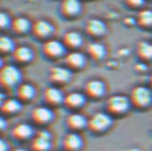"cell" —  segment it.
Wrapping results in <instances>:
<instances>
[{
    "instance_id": "cell-1",
    "label": "cell",
    "mask_w": 152,
    "mask_h": 151,
    "mask_svg": "<svg viewBox=\"0 0 152 151\" xmlns=\"http://www.w3.org/2000/svg\"><path fill=\"white\" fill-rule=\"evenodd\" d=\"M20 79V71L14 65H6L0 71V84L4 88H12L16 86Z\"/></svg>"
},
{
    "instance_id": "cell-2",
    "label": "cell",
    "mask_w": 152,
    "mask_h": 151,
    "mask_svg": "<svg viewBox=\"0 0 152 151\" xmlns=\"http://www.w3.org/2000/svg\"><path fill=\"white\" fill-rule=\"evenodd\" d=\"M130 100L136 107H147L152 103V91L145 86H137L131 92Z\"/></svg>"
},
{
    "instance_id": "cell-3",
    "label": "cell",
    "mask_w": 152,
    "mask_h": 151,
    "mask_svg": "<svg viewBox=\"0 0 152 151\" xmlns=\"http://www.w3.org/2000/svg\"><path fill=\"white\" fill-rule=\"evenodd\" d=\"M131 105V100L128 97L121 95H113L107 101V109L110 113L120 115V114H124L129 111Z\"/></svg>"
},
{
    "instance_id": "cell-4",
    "label": "cell",
    "mask_w": 152,
    "mask_h": 151,
    "mask_svg": "<svg viewBox=\"0 0 152 151\" xmlns=\"http://www.w3.org/2000/svg\"><path fill=\"white\" fill-rule=\"evenodd\" d=\"M110 124L111 119L108 115L104 113H96L90 118L88 127L93 132H103L110 127Z\"/></svg>"
},
{
    "instance_id": "cell-5",
    "label": "cell",
    "mask_w": 152,
    "mask_h": 151,
    "mask_svg": "<svg viewBox=\"0 0 152 151\" xmlns=\"http://www.w3.org/2000/svg\"><path fill=\"white\" fill-rule=\"evenodd\" d=\"M82 12L80 0H62L60 4V13L66 18H74Z\"/></svg>"
},
{
    "instance_id": "cell-6",
    "label": "cell",
    "mask_w": 152,
    "mask_h": 151,
    "mask_svg": "<svg viewBox=\"0 0 152 151\" xmlns=\"http://www.w3.org/2000/svg\"><path fill=\"white\" fill-rule=\"evenodd\" d=\"M43 54L48 58L56 59L65 53V46L57 40H48L43 44Z\"/></svg>"
},
{
    "instance_id": "cell-7",
    "label": "cell",
    "mask_w": 152,
    "mask_h": 151,
    "mask_svg": "<svg viewBox=\"0 0 152 151\" xmlns=\"http://www.w3.org/2000/svg\"><path fill=\"white\" fill-rule=\"evenodd\" d=\"M33 34L39 39H47L54 33L55 28L52 24L44 19H39L32 25Z\"/></svg>"
},
{
    "instance_id": "cell-8",
    "label": "cell",
    "mask_w": 152,
    "mask_h": 151,
    "mask_svg": "<svg viewBox=\"0 0 152 151\" xmlns=\"http://www.w3.org/2000/svg\"><path fill=\"white\" fill-rule=\"evenodd\" d=\"M49 78L53 83H56V84H66L72 78V72L70 71V69H66V67H55L50 69Z\"/></svg>"
},
{
    "instance_id": "cell-9",
    "label": "cell",
    "mask_w": 152,
    "mask_h": 151,
    "mask_svg": "<svg viewBox=\"0 0 152 151\" xmlns=\"http://www.w3.org/2000/svg\"><path fill=\"white\" fill-rule=\"evenodd\" d=\"M106 30L107 28L105 23L99 18H90L86 23V32L91 37H94V38L102 37L103 34H105Z\"/></svg>"
},
{
    "instance_id": "cell-10",
    "label": "cell",
    "mask_w": 152,
    "mask_h": 151,
    "mask_svg": "<svg viewBox=\"0 0 152 151\" xmlns=\"http://www.w3.org/2000/svg\"><path fill=\"white\" fill-rule=\"evenodd\" d=\"M50 147V134L41 131L32 140V149L34 151H47Z\"/></svg>"
},
{
    "instance_id": "cell-11",
    "label": "cell",
    "mask_w": 152,
    "mask_h": 151,
    "mask_svg": "<svg viewBox=\"0 0 152 151\" xmlns=\"http://www.w3.org/2000/svg\"><path fill=\"white\" fill-rule=\"evenodd\" d=\"M85 91L91 97H100L105 93V85L99 79H91L85 85Z\"/></svg>"
},
{
    "instance_id": "cell-12",
    "label": "cell",
    "mask_w": 152,
    "mask_h": 151,
    "mask_svg": "<svg viewBox=\"0 0 152 151\" xmlns=\"http://www.w3.org/2000/svg\"><path fill=\"white\" fill-rule=\"evenodd\" d=\"M31 116H32V119L34 120V122H37L39 124H45L52 120L53 117H54V114L47 107L39 106V107L33 109Z\"/></svg>"
},
{
    "instance_id": "cell-13",
    "label": "cell",
    "mask_w": 152,
    "mask_h": 151,
    "mask_svg": "<svg viewBox=\"0 0 152 151\" xmlns=\"http://www.w3.org/2000/svg\"><path fill=\"white\" fill-rule=\"evenodd\" d=\"M65 65H68V67L73 69V70L82 69L86 65V58L82 53L72 51L65 57Z\"/></svg>"
},
{
    "instance_id": "cell-14",
    "label": "cell",
    "mask_w": 152,
    "mask_h": 151,
    "mask_svg": "<svg viewBox=\"0 0 152 151\" xmlns=\"http://www.w3.org/2000/svg\"><path fill=\"white\" fill-rule=\"evenodd\" d=\"M82 138L76 133H70L63 139V147L66 151H77L82 148Z\"/></svg>"
},
{
    "instance_id": "cell-15",
    "label": "cell",
    "mask_w": 152,
    "mask_h": 151,
    "mask_svg": "<svg viewBox=\"0 0 152 151\" xmlns=\"http://www.w3.org/2000/svg\"><path fill=\"white\" fill-rule=\"evenodd\" d=\"M13 57L19 63H27L33 59V51L28 46H19L13 51Z\"/></svg>"
},
{
    "instance_id": "cell-16",
    "label": "cell",
    "mask_w": 152,
    "mask_h": 151,
    "mask_svg": "<svg viewBox=\"0 0 152 151\" xmlns=\"http://www.w3.org/2000/svg\"><path fill=\"white\" fill-rule=\"evenodd\" d=\"M44 99L47 103L52 104V105H58V104L64 101V97H63L62 92L60 91L58 88H55V87H48L45 90Z\"/></svg>"
},
{
    "instance_id": "cell-17",
    "label": "cell",
    "mask_w": 152,
    "mask_h": 151,
    "mask_svg": "<svg viewBox=\"0 0 152 151\" xmlns=\"http://www.w3.org/2000/svg\"><path fill=\"white\" fill-rule=\"evenodd\" d=\"M63 44L70 48H77L83 44V38L77 31H68L63 37Z\"/></svg>"
},
{
    "instance_id": "cell-18",
    "label": "cell",
    "mask_w": 152,
    "mask_h": 151,
    "mask_svg": "<svg viewBox=\"0 0 152 151\" xmlns=\"http://www.w3.org/2000/svg\"><path fill=\"white\" fill-rule=\"evenodd\" d=\"M13 136L17 139H28L32 136L33 130L27 123H19L13 129Z\"/></svg>"
},
{
    "instance_id": "cell-19",
    "label": "cell",
    "mask_w": 152,
    "mask_h": 151,
    "mask_svg": "<svg viewBox=\"0 0 152 151\" xmlns=\"http://www.w3.org/2000/svg\"><path fill=\"white\" fill-rule=\"evenodd\" d=\"M12 29L14 32L18 34H24L28 32L30 29H32V25L30 24L29 19L25 17H17L12 22Z\"/></svg>"
},
{
    "instance_id": "cell-20",
    "label": "cell",
    "mask_w": 152,
    "mask_h": 151,
    "mask_svg": "<svg viewBox=\"0 0 152 151\" xmlns=\"http://www.w3.org/2000/svg\"><path fill=\"white\" fill-rule=\"evenodd\" d=\"M85 102H86L85 95L82 93H78V92H71L64 97L65 105L69 107H80L84 105Z\"/></svg>"
},
{
    "instance_id": "cell-21",
    "label": "cell",
    "mask_w": 152,
    "mask_h": 151,
    "mask_svg": "<svg viewBox=\"0 0 152 151\" xmlns=\"http://www.w3.org/2000/svg\"><path fill=\"white\" fill-rule=\"evenodd\" d=\"M87 51L88 54L90 55V57L93 58L94 60H102L106 55L105 46L102 45L101 43H98V42L90 43L88 45Z\"/></svg>"
},
{
    "instance_id": "cell-22",
    "label": "cell",
    "mask_w": 152,
    "mask_h": 151,
    "mask_svg": "<svg viewBox=\"0 0 152 151\" xmlns=\"http://www.w3.org/2000/svg\"><path fill=\"white\" fill-rule=\"evenodd\" d=\"M137 55L140 59L146 61L152 60V43L147 41H140L137 44Z\"/></svg>"
},
{
    "instance_id": "cell-23",
    "label": "cell",
    "mask_w": 152,
    "mask_h": 151,
    "mask_svg": "<svg viewBox=\"0 0 152 151\" xmlns=\"http://www.w3.org/2000/svg\"><path fill=\"white\" fill-rule=\"evenodd\" d=\"M87 124L86 118L80 114H72L68 118V125L73 130H82Z\"/></svg>"
},
{
    "instance_id": "cell-24",
    "label": "cell",
    "mask_w": 152,
    "mask_h": 151,
    "mask_svg": "<svg viewBox=\"0 0 152 151\" xmlns=\"http://www.w3.org/2000/svg\"><path fill=\"white\" fill-rule=\"evenodd\" d=\"M35 95V89L32 85L23 84L17 88V97L22 101L31 100Z\"/></svg>"
},
{
    "instance_id": "cell-25",
    "label": "cell",
    "mask_w": 152,
    "mask_h": 151,
    "mask_svg": "<svg viewBox=\"0 0 152 151\" xmlns=\"http://www.w3.org/2000/svg\"><path fill=\"white\" fill-rule=\"evenodd\" d=\"M137 24L142 28L152 27V11L151 10H141L137 15Z\"/></svg>"
},
{
    "instance_id": "cell-26",
    "label": "cell",
    "mask_w": 152,
    "mask_h": 151,
    "mask_svg": "<svg viewBox=\"0 0 152 151\" xmlns=\"http://www.w3.org/2000/svg\"><path fill=\"white\" fill-rule=\"evenodd\" d=\"M20 108H22V104L20 102H18V100H15V99H9V100L3 101L1 105V109L6 114L17 113L20 111Z\"/></svg>"
},
{
    "instance_id": "cell-27",
    "label": "cell",
    "mask_w": 152,
    "mask_h": 151,
    "mask_svg": "<svg viewBox=\"0 0 152 151\" xmlns=\"http://www.w3.org/2000/svg\"><path fill=\"white\" fill-rule=\"evenodd\" d=\"M0 51L3 54H7V53H10V51H14V42L11 38L6 37V35H2L0 38Z\"/></svg>"
},
{
    "instance_id": "cell-28",
    "label": "cell",
    "mask_w": 152,
    "mask_h": 151,
    "mask_svg": "<svg viewBox=\"0 0 152 151\" xmlns=\"http://www.w3.org/2000/svg\"><path fill=\"white\" fill-rule=\"evenodd\" d=\"M9 26H12V21L6 12L0 13V27L2 29H7Z\"/></svg>"
},
{
    "instance_id": "cell-29",
    "label": "cell",
    "mask_w": 152,
    "mask_h": 151,
    "mask_svg": "<svg viewBox=\"0 0 152 151\" xmlns=\"http://www.w3.org/2000/svg\"><path fill=\"white\" fill-rule=\"evenodd\" d=\"M125 3L132 9H139L144 6L145 0H125Z\"/></svg>"
},
{
    "instance_id": "cell-30",
    "label": "cell",
    "mask_w": 152,
    "mask_h": 151,
    "mask_svg": "<svg viewBox=\"0 0 152 151\" xmlns=\"http://www.w3.org/2000/svg\"><path fill=\"white\" fill-rule=\"evenodd\" d=\"M9 146L4 140H0V151H8Z\"/></svg>"
},
{
    "instance_id": "cell-31",
    "label": "cell",
    "mask_w": 152,
    "mask_h": 151,
    "mask_svg": "<svg viewBox=\"0 0 152 151\" xmlns=\"http://www.w3.org/2000/svg\"><path fill=\"white\" fill-rule=\"evenodd\" d=\"M6 125H7L6 120H4L3 118H1V120H0V127H1V130H4V129H6Z\"/></svg>"
},
{
    "instance_id": "cell-32",
    "label": "cell",
    "mask_w": 152,
    "mask_h": 151,
    "mask_svg": "<svg viewBox=\"0 0 152 151\" xmlns=\"http://www.w3.org/2000/svg\"><path fill=\"white\" fill-rule=\"evenodd\" d=\"M12 151H27L26 149H23V148H16V149H14V150Z\"/></svg>"
},
{
    "instance_id": "cell-33",
    "label": "cell",
    "mask_w": 152,
    "mask_h": 151,
    "mask_svg": "<svg viewBox=\"0 0 152 151\" xmlns=\"http://www.w3.org/2000/svg\"><path fill=\"white\" fill-rule=\"evenodd\" d=\"M151 85H152V75H151Z\"/></svg>"
}]
</instances>
